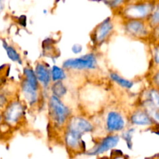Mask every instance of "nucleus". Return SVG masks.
Returning a JSON list of instances; mask_svg holds the SVG:
<instances>
[{
  "label": "nucleus",
  "instance_id": "obj_1",
  "mask_svg": "<svg viewBox=\"0 0 159 159\" xmlns=\"http://www.w3.org/2000/svg\"><path fill=\"white\" fill-rule=\"evenodd\" d=\"M48 111L50 119L57 127H61L68 122L71 110L64 104L61 99L51 95L48 100Z\"/></svg>",
  "mask_w": 159,
  "mask_h": 159
},
{
  "label": "nucleus",
  "instance_id": "obj_2",
  "mask_svg": "<svg viewBox=\"0 0 159 159\" xmlns=\"http://www.w3.org/2000/svg\"><path fill=\"white\" fill-rule=\"evenodd\" d=\"M155 6L153 2H135L125 6L123 13L127 20H144L148 18Z\"/></svg>",
  "mask_w": 159,
  "mask_h": 159
},
{
  "label": "nucleus",
  "instance_id": "obj_3",
  "mask_svg": "<svg viewBox=\"0 0 159 159\" xmlns=\"http://www.w3.org/2000/svg\"><path fill=\"white\" fill-rule=\"evenodd\" d=\"M63 69L74 71H91L97 67V58L94 53H89L75 58L65 60L62 64Z\"/></svg>",
  "mask_w": 159,
  "mask_h": 159
},
{
  "label": "nucleus",
  "instance_id": "obj_4",
  "mask_svg": "<svg viewBox=\"0 0 159 159\" xmlns=\"http://www.w3.org/2000/svg\"><path fill=\"white\" fill-rule=\"evenodd\" d=\"M24 113V105L20 101L13 100L8 103L2 116L7 125L15 126L23 119Z\"/></svg>",
  "mask_w": 159,
  "mask_h": 159
},
{
  "label": "nucleus",
  "instance_id": "obj_5",
  "mask_svg": "<svg viewBox=\"0 0 159 159\" xmlns=\"http://www.w3.org/2000/svg\"><path fill=\"white\" fill-rule=\"evenodd\" d=\"M94 130L93 124L82 116H72L68 119L65 126V130L71 132L82 138L85 134L90 133Z\"/></svg>",
  "mask_w": 159,
  "mask_h": 159
},
{
  "label": "nucleus",
  "instance_id": "obj_6",
  "mask_svg": "<svg viewBox=\"0 0 159 159\" xmlns=\"http://www.w3.org/2000/svg\"><path fill=\"white\" fill-rule=\"evenodd\" d=\"M120 141V137L117 134H109L102 138L91 150L86 152L87 155L95 156L103 154L116 147Z\"/></svg>",
  "mask_w": 159,
  "mask_h": 159
},
{
  "label": "nucleus",
  "instance_id": "obj_7",
  "mask_svg": "<svg viewBox=\"0 0 159 159\" xmlns=\"http://www.w3.org/2000/svg\"><path fill=\"white\" fill-rule=\"evenodd\" d=\"M125 126L124 118L120 112L115 110L108 112L106 117V129L110 134L122 131L125 128Z\"/></svg>",
  "mask_w": 159,
  "mask_h": 159
},
{
  "label": "nucleus",
  "instance_id": "obj_8",
  "mask_svg": "<svg viewBox=\"0 0 159 159\" xmlns=\"http://www.w3.org/2000/svg\"><path fill=\"white\" fill-rule=\"evenodd\" d=\"M125 30L132 37L138 38L147 37L150 31L144 20H127L125 23Z\"/></svg>",
  "mask_w": 159,
  "mask_h": 159
},
{
  "label": "nucleus",
  "instance_id": "obj_9",
  "mask_svg": "<svg viewBox=\"0 0 159 159\" xmlns=\"http://www.w3.org/2000/svg\"><path fill=\"white\" fill-rule=\"evenodd\" d=\"M113 24L110 17H107L96 27L93 34V41L95 43L100 44L106 40L110 33L113 31Z\"/></svg>",
  "mask_w": 159,
  "mask_h": 159
},
{
  "label": "nucleus",
  "instance_id": "obj_10",
  "mask_svg": "<svg viewBox=\"0 0 159 159\" xmlns=\"http://www.w3.org/2000/svg\"><path fill=\"white\" fill-rule=\"evenodd\" d=\"M34 72L39 84H40L44 89H48L51 82V72L47 65L43 62H38L35 66Z\"/></svg>",
  "mask_w": 159,
  "mask_h": 159
},
{
  "label": "nucleus",
  "instance_id": "obj_11",
  "mask_svg": "<svg viewBox=\"0 0 159 159\" xmlns=\"http://www.w3.org/2000/svg\"><path fill=\"white\" fill-rule=\"evenodd\" d=\"M130 121L133 125L137 126H152L154 121L146 110H137L130 115Z\"/></svg>",
  "mask_w": 159,
  "mask_h": 159
},
{
  "label": "nucleus",
  "instance_id": "obj_12",
  "mask_svg": "<svg viewBox=\"0 0 159 159\" xmlns=\"http://www.w3.org/2000/svg\"><path fill=\"white\" fill-rule=\"evenodd\" d=\"M20 87H21L22 94L26 102L30 106L35 105L38 101V91H36L34 89L31 88L25 79L22 81Z\"/></svg>",
  "mask_w": 159,
  "mask_h": 159
},
{
  "label": "nucleus",
  "instance_id": "obj_13",
  "mask_svg": "<svg viewBox=\"0 0 159 159\" xmlns=\"http://www.w3.org/2000/svg\"><path fill=\"white\" fill-rule=\"evenodd\" d=\"M23 77H24L23 79L26 80V82L29 84L30 86L36 91H38L39 89H40V85H39L37 77H36L34 70L30 67H26V68H23Z\"/></svg>",
  "mask_w": 159,
  "mask_h": 159
},
{
  "label": "nucleus",
  "instance_id": "obj_14",
  "mask_svg": "<svg viewBox=\"0 0 159 159\" xmlns=\"http://www.w3.org/2000/svg\"><path fill=\"white\" fill-rule=\"evenodd\" d=\"M2 47L5 50H6V52L7 54L8 57L10 59L11 61L14 62H17L19 65H22V59L20 57V54L17 52L16 49L15 48H13L11 45H9L6 43V40H3L2 41Z\"/></svg>",
  "mask_w": 159,
  "mask_h": 159
},
{
  "label": "nucleus",
  "instance_id": "obj_15",
  "mask_svg": "<svg viewBox=\"0 0 159 159\" xmlns=\"http://www.w3.org/2000/svg\"><path fill=\"white\" fill-rule=\"evenodd\" d=\"M110 77L112 79V81H113L116 84H118L120 86L124 89H130L134 86V82L121 77L119 74L116 72H110Z\"/></svg>",
  "mask_w": 159,
  "mask_h": 159
},
{
  "label": "nucleus",
  "instance_id": "obj_16",
  "mask_svg": "<svg viewBox=\"0 0 159 159\" xmlns=\"http://www.w3.org/2000/svg\"><path fill=\"white\" fill-rule=\"evenodd\" d=\"M50 72H51V78L53 83L59 82V81L62 82L66 79V73H65V70L62 68L57 66V65H54L50 70Z\"/></svg>",
  "mask_w": 159,
  "mask_h": 159
},
{
  "label": "nucleus",
  "instance_id": "obj_17",
  "mask_svg": "<svg viewBox=\"0 0 159 159\" xmlns=\"http://www.w3.org/2000/svg\"><path fill=\"white\" fill-rule=\"evenodd\" d=\"M51 92H52L53 96H56V97L61 99V97H63L65 94L67 93V87L65 84L63 83V82L61 81H59V82H54V83L51 85Z\"/></svg>",
  "mask_w": 159,
  "mask_h": 159
},
{
  "label": "nucleus",
  "instance_id": "obj_18",
  "mask_svg": "<svg viewBox=\"0 0 159 159\" xmlns=\"http://www.w3.org/2000/svg\"><path fill=\"white\" fill-rule=\"evenodd\" d=\"M135 129L134 127H130V128L127 129V130H124L122 133V135H121L123 139L126 141L127 148L130 150H132V148H133V141H132V139H133V135Z\"/></svg>",
  "mask_w": 159,
  "mask_h": 159
},
{
  "label": "nucleus",
  "instance_id": "obj_19",
  "mask_svg": "<svg viewBox=\"0 0 159 159\" xmlns=\"http://www.w3.org/2000/svg\"><path fill=\"white\" fill-rule=\"evenodd\" d=\"M149 23L151 26H158L159 22V6L158 5H155V9H153L152 12L148 17Z\"/></svg>",
  "mask_w": 159,
  "mask_h": 159
},
{
  "label": "nucleus",
  "instance_id": "obj_20",
  "mask_svg": "<svg viewBox=\"0 0 159 159\" xmlns=\"http://www.w3.org/2000/svg\"><path fill=\"white\" fill-rule=\"evenodd\" d=\"M105 4H107L110 8H117L120 7L121 5H123L124 3H125V2L124 1H110V2H104Z\"/></svg>",
  "mask_w": 159,
  "mask_h": 159
},
{
  "label": "nucleus",
  "instance_id": "obj_21",
  "mask_svg": "<svg viewBox=\"0 0 159 159\" xmlns=\"http://www.w3.org/2000/svg\"><path fill=\"white\" fill-rule=\"evenodd\" d=\"M82 50H83V48H82V46L80 43H75V44H73V46L71 47V51H72L75 54H80L82 51Z\"/></svg>",
  "mask_w": 159,
  "mask_h": 159
},
{
  "label": "nucleus",
  "instance_id": "obj_22",
  "mask_svg": "<svg viewBox=\"0 0 159 159\" xmlns=\"http://www.w3.org/2000/svg\"><path fill=\"white\" fill-rule=\"evenodd\" d=\"M26 21H27V19H26V16L25 15L20 16L18 18L19 24L21 26H23V27H26Z\"/></svg>",
  "mask_w": 159,
  "mask_h": 159
},
{
  "label": "nucleus",
  "instance_id": "obj_23",
  "mask_svg": "<svg viewBox=\"0 0 159 159\" xmlns=\"http://www.w3.org/2000/svg\"><path fill=\"white\" fill-rule=\"evenodd\" d=\"M154 52H153V60L155 61V64L158 65V61H159V59H158V47L156 46L155 48H154Z\"/></svg>",
  "mask_w": 159,
  "mask_h": 159
},
{
  "label": "nucleus",
  "instance_id": "obj_24",
  "mask_svg": "<svg viewBox=\"0 0 159 159\" xmlns=\"http://www.w3.org/2000/svg\"><path fill=\"white\" fill-rule=\"evenodd\" d=\"M153 79H155V82H156V85H158V72H157L156 73V75H155V77L153 78Z\"/></svg>",
  "mask_w": 159,
  "mask_h": 159
},
{
  "label": "nucleus",
  "instance_id": "obj_25",
  "mask_svg": "<svg viewBox=\"0 0 159 159\" xmlns=\"http://www.w3.org/2000/svg\"><path fill=\"white\" fill-rule=\"evenodd\" d=\"M4 8V6H3V2L0 1V11H2Z\"/></svg>",
  "mask_w": 159,
  "mask_h": 159
},
{
  "label": "nucleus",
  "instance_id": "obj_26",
  "mask_svg": "<svg viewBox=\"0 0 159 159\" xmlns=\"http://www.w3.org/2000/svg\"><path fill=\"white\" fill-rule=\"evenodd\" d=\"M2 114H1V113H0V123H1V121H2Z\"/></svg>",
  "mask_w": 159,
  "mask_h": 159
}]
</instances>
